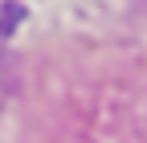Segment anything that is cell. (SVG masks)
Masks as SVG:
<instances>
[{
    "label": "cell",
    "instance_id": "cell-1",
    "mask_svg": "<svg viewBox=\"0 0 147 143\" xmlns=\"http://www.w3.org/2000/svg\"><path fill=\"white\" fill-rule=\"evenodd\" d=\"M4 25H8V12H0V29H4Z\"/></svg>",
    "mask_w": 147,
    "mask_h": 143
}]
</instances>
